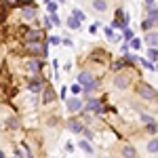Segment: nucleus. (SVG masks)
<instances>
[{
	"instance_id": "aec40b11",
	"label": "nucleus",
	"mask_w": 158,
	"mask_h": 158,
	"mask_svg": "<svg viewBox=\"0 0 158 158\" xmlns=\"http://www.w3.org/2000/svg\"><path fill=\"white\" fill-rule=\"evenodd\" d=\"M156 150H158V143H156V139H152V141L148 143V152H152V154H156Z\"/></svg>"
},
{
	"instance_id": "7ed1b4c3",
	"label": "nucleus",
	"mask_w": 158,
	"mask_h": 158,
	"mask_svg": "<svg viewBox=\"0 0 158 158\" xmlns=\"http://www.w3.org/2000/svg\"><path fill=\"white\" fill-rule=\"evenodd\" d=\"M65 106H68L70 112H78V110H82V101H80V99H76V97H72V99H68V101H65Z\"/></svg>"
},
{
	"instance_id": "4468645a",
	"label": "nucleus",
	"mask_w": 158,
	"mask_h": 158,
	"mask_svg": "<svg viewBox=\"0 0 158 158\" xmlns=\"http://www.w3.org/2000/svg\"><path fill=\"white\" fill-rule=\"evenodd\" d=\"M122 154L127 158H135V148H131V146H124L122 148Z\"/></svg>"
},
{
	"instance_id": "423d86ee",
	"label": "nucleus",
	"mask_w": 158,
	"mask_h": 158,
	"mask_svg": "<svg viewBox=\"0 0 158 158\" xmlns=\"http://www.w3.org/2000/svg\"><path fill=\"white\" fill-rule=\"evenodd\" d=\"M23 17L25 19H34L36 17V4L32 2V6H23Z\"/></svg>"
},
{
	"instance_id": "6e6552de",
	"label": "nucleus",
	"mask_w": 158,
	"mask_h": 158,
	"mask_svg": "<svg viewBox=\"0 0 158 158\" xmlns=\"http://www.w3.org/2000/svg\"><path fill=\"white\" fill-rule=\"evenodd\" d=\"M68 129H70L72 133H82V129H85V127H82L78 120H70V122H68Z\"/></svg>"
},
{
	"instance_id": "c756f323",
	"label": "nucleus",
	"mask_w": 158,
	"mask_h": 158,
	"mask_svg": "<svg viewBox=\"0 0 158 158\" xmlns=\"http://www.w3.org/2000/svg\"><path fill=\"white\" fill-rule=\"evenodd\" d=\"M97 27H99V23H93V25H91V27H89V30H91V34H95V32H97Z\"/></svg>"
},
{
	"instance_id": "72a5a7b5",
	"label": "nucleus",
	"mask_w": 158,
	"mask_h": 158,
	"mask_svg": "<svg viewBox=\"0 0 158 158\" xmlns=\"http://www.w3.org/2000/svg\"><path fill=\"white\" fill-rule=\"evenodd\" d=\"M154 2H156V0H146V4H148V6H152Z\"/></svg>"
},
{
	"instance_id": "1a4fd4ad",
	"label": "nucleus",
	"mask_w": 158,
	"mask_h": 158,
	"mask_svg": "<svg viewBox=\"0 0 158 158\" xmlns=\"http://www.w3.org/2000/svg\"><path fill=\"white\" fill-rule=\"evenodd\" d=\"M114 85L118 86V89H127V86H129V76H116Z\"/></svg>"
},
{
	"instance_id": "c85d7f7f",
	"label": "nucleus",
	"mask_w": 158,
	"mask_h": 158,
	"mask_svg": "<svg viewBox=\"0 0 158 158\" xmlns=\"http://www.w3.org/2000/svg\"><path fill=\"white\" fill-rule=\"evenodd\" d=\"M49 42H51V44H59L61 40H59V38H57V36H51V38H49Z\"/></svg>"
},
{
	"instance_id": "f257e3e1",
	"label": "nucleus",
	"mask_w": 158,
	"mask_h": 158,
	"mask_svg": "<svg viewBox=\"0 0 158 158\" xmlns=\"http://www.w3.org/2000/svg\"><path fill=\"white\" fill-rule=\"evenodd\" d=\"M137 95H141L143 99H154V97H156V91H154V86L141 82V85L137 86Z\"/></svg>"
},
{
	"instance_id": "e433bc0d",
	"label": "nucleus",
	"mask_w": 158,
	"mask_h": 158,
	"mask_svg": "<svg viewBox=\"0 0 158 158\" xmlns=\"http://www.w3.org/2000/svg\"><path fill=\"white\" fill-rule=\"evenodd\" d=\"M30 158H32V156H30Z\"/></svg>"
},
{
	"instance_id": "cd10ccee",
	"label": "nucleus",
	"mask_w": 158,
	"mask_h": 158,
	"mask_svg": "<svg viewBox=\"0 0 158 158\" xmlns=\"http://www.w3.org/2000/svg\"><path fill=\"white\" fill-rule=\"evenodd\" d=\"M106 36H108L110 40H114V32H112V27H106Z\"/></svg>"
},
{
	"instance_id": "2eb2a0df",
	"label": "nucleus",
	"mask_w": 158,
	"mask_h": 158,
	"mask_svg": "<svg viewBox=\"0 0 158 158\" xmlns=\"http://www.w3.org/2000/svg\"><path fill=\"white\" fill-rule=\"evenodd\" d=\"M156 42H158V34L156 32L148 34V44H150V47H156Z\"/></svg>"
},
{
	"instance_id": "f8f14e48",
	"label": "nucleus",
	"mask_w": 158,
	"mask_h": 158,
	"mask_svg": "<svg viewBox=\"0 0 158 158\" xmlns=\"http://www.w3.org/2000/svg\"><path fill=\"white\" fill-rule=\"evenodd\" d=\"M95 86H97V80H95V78H93V80H91V82H89V85H85V86H82V89H80V91H82V93H91V91H93V89H95Z\"/></svg>"
},
{
	"instance_id": "c9c22d12",
	"label": "nucleus",
	"mask_w": 158,
	"mask_h": 158,
	"mask_svg": "<svg viewBox=\"0 0 158 158\" xmlns=\"http://www.w3.org/2000/svg\"><path fill=\"white\" fill-rule=\"evenodd\" d=\"M44 2H51V0H44Z\"/></svg>"
},
{
	"instance_id": "9b49d317",
	"label": "nucleus",
	"mask_w": 158,
	"mask_h": 158,
	"mask_svg": "<svg viewBox=\"0 0 158 158\" xmlns=\"http://www.w3.org/2000/svg\"><path fill=\"white\" fill-rule=\"evenodd\" d=\"M156 15H158V9H156V6H154V4H152V6H150V11H148V17H150L148 21H150V23H152V25L156 23Z\"/></svg>"
},
{
	"instance_id": "39448f33",
	"label": "nucleus",
	"mask_w": 158,
	"mask_h": 158,
	"mask_svg": "<svg viewBox=\"0 0 158 158\" xmlns=\"http://www.w3.org/2000/svg\"><path fill=\"white\" fill-rule=\"evenodd\" d=\"M25 38H27V42H32V40L38 42V40L42 38V32H40V30H30V32L25 34Z\"/></svg>"
},
{
	"instance_id": "473e14b6",
	"label": "nucleus",
	"mask_w": 158,
	"mask_h": 158,
	"mask_svg": "<svg viewBox=\"0 0 158 158\" xmlns=\"http://www.w3.org/2000/svg\"><path fill=\"white\" fill-rule=\"evenodd\" d=\"M141 27H143V30H150V27H154V25H152V23H150V21H146V23H143V25H141Z\"/></svg>"
},
{
	"instance_id": "7c9ffc66",
	"label": "nucleus",
	"mask_w": 158,
	"mask_h": 158,
	"mask_svg": "<svg viewBox=\"0 0 158 158\" xmlns=\"http://www.w3.org/2000/svg\"><path fill=\"white\" fill-rule=\"evenodd\" d=\"M65 95H68V89L63 86V89H61V99H63V101H65Z\"/></svg>"
},
{
	"instance_id": "20e7f679",
	"label": "nucleus",
	"mask_w": 158,
	"mask_h": 158,
	"mask_svg": "<svg viewBox=\"0 0 158 158\" xmlns=\"http://www.w3.org/2000/svg\"><path fill=\"white\" fill-rule=\"evenodd\" d=\"M86 112H103V108H101V103H99L97 99H91L86 103Z\"/></svg>"
},
{
	"instance_id": "ddd939ff",
	"label": "nucleus",
	"mask_w": 158,
	"mask_h": 158,
	"mask_svg": "<svg viewBox=\"0 0 158 158\" xmlns=\"http://www.w3.org/2000/svg\"><path fill=\"white\" fill-rule=\"evenodd\" d=\"M65 23H68V27H72V30H78V27H80V21H78L76 17H70Z\"/></svg>"
},
{
	"instance_id": "f03ea898",
	"label": "nucleus",
	"mask_w": 158,
	"mask_h": 158,
	"mask_svg": "<svg viewBox=\"0 0 158 158\" xmlns=\"http://www.w3.org/2000/svg\"><path fill=\"white\" fill-rule=\"evenodd\" d=\"M114 27H118V30H124V27H129V15H127L124 11H116Z\"/></svg>"
},
{
	"instance_id": "f3484780",
	"label": "nucleus",
	"mask_w": 158,
	"mask_h": 158,
	"mask_svg": "<svg viewBox=\"0 0 158 158\" xmlns=\"http://www.w3.org/2000/svg\"><path fill=\"white\" fill-rule=\"evenodd\" d=\"M40 89H42V86H40V80L30 82V91H32V93H40Z\"/></svg>"
},
{
	"instance_id": "2f4dec72",
	"label": "nucleus",
	"mask_w": 158,
	"mask_h": 158,
	"mask_svg": "<svg viewBox=\"0 0 158 158\" xmlns=\"http://www.w3.org/2000/svg\"><path fill=\"white\" fill-rule=\"evenodd\" d=\"M72 93H80V85H74L72 86Z\"/></svg>"
},
{
	"instance_id": "dca6fc26",
	"label": "nucleus",
	"mask_w": 158,
	"mask_h": 158,
	"mask_svg": "<svg viewBox=\"0 0 158 158\" xmlns=\"http://www.w3.org/2000/svg\"><path fill=\"white\" fill-rule=\"evenodd\" d=\"M27 65H30V70H32V72H38V70L42 68V63H40L38 59H32L30 63H27Z\"/></svg>"
},
{
	"instance_id": "bb28decb",
	"label": "nucleus",
	"mask_w": 158,
	"mask_h": 158,
	"mask_svg": "<svg viewBox=\"0 0 158 158\" xmlns=\"http://www.w3.org/2000/svg\"><path fill=\"white\" fill-rule=\"evenodd\" d=\"M124 38H127V40H131V38H133V32H131L129 27H124Z\"/></svg>"
},
{
	"instance_id": "4be33fe9",
	"label": "nucleus",
	"mask_w": 158,
	"mask_h": 158,
	"mask_svg": "<svg viewBox=\"0 0 158 158\" xmlns=\"http://www.w3.org/2000/svg\"><path fill=\"white\" fill-rule=\"evenodd\" d=\"M72 17H76L78 21H85V13H82V11H78V9H74V15H72Z\"/></svg>"
},
{
	"instance_id": "f704fd0d",
	"label": "nucleus",
	"mask_w": 158,
	"mask_h": 158,
	"mask_svg": "<svg viewBox=\"0 0 158 158\" xmlns=\"http://www.w3.org/2000/svg\"><path fill=\"white\" fill-rule=\"evenodd\" d=\"M0 158H4V154H2V150H0Z\"/></svg>"
},
{
	"instance_id": "0eeeda50",
	"label": "nucleus",
	"mask_w": 158,
	"mask_h": 158,
	"mask_svg": "<svg viewBox=\"0 0 158 158\" xmlns=\"http://www.w3.org/2000/svg\"><path fill=\"white\" fill-rule=\"evenodd\" d=\"M93 9H95L97 13L108 11V2H106V0H93Z\"/></svg>"
},
{
	"instance_id": "9d476101",
	"label": "nucleus",
	"mask_w": 158,
	"mask_h": 158,
	"mask_svg": "<svg viewBox=\"0 0 158 158\" xmlns=\"http://www.w3.org/2000/svg\"><path fill=\"white\" fill-rule=\"evenodd\" d=\"M91 80H93V76H91L89 72H80V76H78V82H80L82 86H85V85H89Z\"/></svg>"
},
{
	"instance_id": "a211bd4d",
	"label": "nucleus",
	"mask_w": 158,
	"mask_h": 158,
	"mask_svg": "<svg viewBox=\"0 0 158 158\" xmlns=\"http://www.w3.org/2000/svg\"><path fill=\"white\" fill-rule=\"evenodd\" d=\"M53 97H55V93H53V89H44V101H53Z\"/></svg>"
},
{
	"instance_id": "a878e982",
	"label": "nucleus",
	"mask_w": 158,
	"mask_h": 158,
	"mask_svg": "<svg viewBox=\"0 0 158 158\" xmlns=\"http://www.w3.org/2000/svg\"><path fill=\"white\" fill-rule=\"evenodd\" d=\"M47 6H49V13H55V11H57V4H55V2H47Z\"/></svg>"
},
{
	"instance_id": "6ab92c4d",
	"label": "nucleus",
	"mask_w": 158,
	"mask_h": 158,
	"mask_svg": "<svg viewBox=\"0 0 158 158\" xmlns=\"http://www.w3.org/2000/svg\"><path fill=\"white\" fill-rule=\"evenodd\" d=\"M148 57H150V61H152V63H154V61H156V47H150V51H148Z\"/></svg>"
},
{
	"instance_id": "393cba45",
	"label": "nucleus",
	"mask_w": 158,
	"mask_h": 158,
	"mask_svg": "<svg viewBox=\"0 0 158 158\" xmlns=\"http://www.w3.org/2000/svg\"><path fill=\"white\" fill-rule=\"evenodd\" d=\"M148 131H150V133H156V122H154V120H150V124H148Z\"/></svg>"
},
{
	"instance_id": "412c9836",
	"label": "nucleus",
	"mask_w": 158,
	"mask_h": 158,
	"mask_svg": "<svg viewBox=\"0 0 158 158\" xmlns=\"http://www.w3.org/2000/svg\"><path fill=\"white\" fill-rule=\"evenodd\" d=\"M80 148L85 150L86 154H93V148H91V143H89V141H80Z\"/></svg>"
},
{
	"instance_id": "5701e85b",
	"label": "nucleus",
	"mask_w": 158,
	"mask_h": 158,
	"mask_svg": "<svg viewBox=\"0 0 158 158\" xmlns=\"http://www.w3.org/2000/svg\"><path fill=\"white\" fill-rule=\"evenodd\" d=\"M112 68H114V70H122V68H124V59L114 61V63H112Z\"/></svg>"
},
{
	"instance_id": "b1692460",
	"label": "nucleus",
	"mask_w": 158,
	"mask_h": 158,
	"mask_svg": "<svg viewBox=\"0 0 158 158\" xmlns=\"http://www.w3.org/2000/svg\"><path fill=\"white\" fill-rule=\"evenodd\" d=\"M131 47H133V49H139V47H141V40H139V38H133V40H131Z\"/></svg>"
}]
</instances>
